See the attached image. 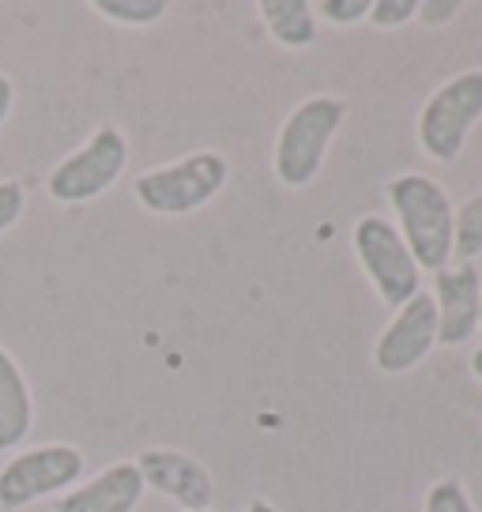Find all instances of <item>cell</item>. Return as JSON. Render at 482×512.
Instances as JSON below:
<instances>
[{
  "mask_svg": "<svg viewBox=\"0 0 482 512\" xmlns=\"http://www.w3.org/2000/svg\"><path fill=\"white\" fill-rule=\"evenodd\" d=\"M479 328H482V313H479Z\"/></svg>",
  "mask_w": 482,
  "mask_h": 512,
  "instance_id": "24",
  "label": "cell"
},
{
  "mask_svg": "<svg viewBox=\"0 0 482 512\" xmlns=\"http://www.w3.org/2000/svg\"><path fill=\"white\" fill-rule=\"evenodd\" d=\"M34 426V400L31 384L12 354L0 347V452L27 441Z\"/></svg>",
  "mask_w": 482,
  "mask_h": 512,
  "instance_id": "12",
  "label": "cell"
},
{
  "mask_svg": "<svg viewBox=\"0 0 482 512\" xmlns=\"http://www.w3.org/2000/svg\"><path fill=\"white\" fill-rule=\"evenodd\" d=\"M388 204L396 211V230L407 241L418 268L441 272L452 260V208L449 189L426 174H400L388 181Z\"/></svg>",
  "mask_w": 482,
  "mask_h": 512,
  "instance_id": "1",
  "label": "cell"
},
{
  "mask_svg": "<svg viewBox=\"0 0 482 512\" xmlns=\"http://www.w3.org/2000/svg\"><path fill=\"white\" fill-rule=\"evenodd\" d=\"M12 102H16V87H12V80H8V76H0V125L8 121Z\"/></svg>",
  "mask_w": 482,
  "mask_h": 512,
  "instance_id": "21",
  "label": "cell"
},
{
  "mask_svg": "<svg viewBox=\"0 0 482 512\" xmlns=\"http://www.w3.org/2000/svg\"><path fill=\"white\" fill-rule=\"evenodd\" d=\"M129 166V140L117 125H102L91 140L61 159L46 177V192L57 204H87L117 185V177Z\"/></svg>",
  "mask_w": 482,
  "mask_h": 512,
  "instance_id": "6",
  "label": "cell"
},
{
  "mask_svg": "<svg viewBox=\"0 0 482 512\" xmlns=\"http://www.w3.org/2000/svg\"><path fill=\"white\" fill-rule=\"evenodd\" d=\"M95 12L121 27H151L166 16V0H95Z\"/></svg>",
  "mask_w": 482,
  "mask_h": 512,
  "instance_id": "15",
  "label": "cell"
},
{
  "mask_svg": "<svg viewBox=\"0 0 482 512\" xmlns=\"http://www.w3.org/2000/svg\"><path fill=\"white\" fill-rule=\"evenodd\" d=\"M426 512H475L460 479H441L426 490Z\"/></svg>",
  "mask_w": 482,
  "mask_h": 512,
  "instance_id": "16",
  "label": "cell"
},
{
  "mask_svg": "<svg viewBox=\"0 0 482 512\" xmlns=\"http://www.w3.org/2000/svg\"><path fill=\"white\" fill-rule=\"evenodd\" d=\"M434 305H437V343L460 347L479 332L482 313V279L475 264L441 268L434 279Z\"/></svg>",
  "mask_w": 482,
  "mask_h": 512,
  "instance_id": "10",
  "label": "cell"
},
{
  "mask_svg": "<svg viewBox=\"0 0 482 512\" xmlns=\"http://www.w3.org/2000/svg\"><path fill=\"white\" fill-rule=\"evenodd\" d=\"M418 16V0H373L370 4V23L381 27V31H392V27H403L407 19Z\"/></svg>",
  "mask_w": 482,
  "mask_h": 512,
  "instance_id": "17",
  "label": "cell"
},
{
  "mask_svg": "<svg viewBox=\"0 0 482 512\" xmlns=\"http://www.w3.org/2000/svg\"><path fill=\"white\" fill-rule=\"evenodd\" d=\"M452 256L460 264H471L475 256H482V192H475L471 200H464L456 208V219H452Z\"/></svg>",
  "mask_w": 482,
  "mask_h": 512,
  "instance_id": "14",
  "label": "cell"
},
{
  "mask_svg": "<svg viewBox=\"0 0 482 512\" xmlns=\"http://www.w3.org/2000/svg\"><path fill=\"white\" fill-rule=\"evenodd\" d=\"M471 373H475V377L482 381V347L475 354H471Z\"/></svg>",
  "mask_w": 482,
  "mask_h": 512,
  "instance_id": "23",
  "label": "cell"
},
{
  "mask_svg": "<svg viewBox=\"0 0 482 512\" xmlns=\"http://www.w3.org/2000/svg\"><path fill=\"white\" fill-rule=\"evenodd\" d=\"M23 208H27V192L19 181H0V234L12 230V226L23 219Z\"/></svg>",
  "mask_w": 482,
  "mask_h": 512,
  "instance_id": "18",
  "label": "cell"
},
{
  "mask_svg": "<svg viewBox=\"0 0 482 512\" xmlns=\"http://www.w3.org/2000/svg\"><path fill=\"white\" fill-rule=\"evenodd\" d=\"M354 253L373 290L381 294V302L400 309L422 290V268L400 238L396 223H388L385 215H362L354 223Z\"/></svg>",
  "mask_w": 482,
  "mask_h": 512,
  "instance_id": "5",
  "label": "cell"
},
{
  "mask_svg": "<svg viewBox=\"0 0 482 512\" xmlns=\"http://www.w3.org/2000/svg\"><path fill=\"white\" fill-rule=\"evenodd\" d=\"M230 166L219 151H196L136 177V200L155 215H189L226 189Z\"/></svg>",
  "mask_w": 482,
  "mask_h": 512,
  "instance_id": "3",
  "label": "cell"
},
{
  "mask_svg": "<svg viewBox=\"0 0 482 512\" xmlns=\"http://www.w3.org/2000/svg\"><path fill=\"white\" fill-rule=\"evenodd\" d=\"M482 121V68H467L441 83L418 113V144L437 162H456L464 155L471 128Z\"/></svg>",
  "mask_w": 482,
  "mask_h": 512,
  "instance_id": "4",
  "label": "cell"
},
{
  "mask_svg": "<svg viewBox=\"0 0 482 512\" xmlns=\"http://www.w3.org/2000/svg\"><path fill=\"white\" fill-rule=\"evenodd\" d=\"M245 512H279V509H275L272 501H264V497H257V501H249V509H245Z\"/></svg>",
  "mask_w": 482,
  "mask_h": 512,
  "instance_id": "22",
  "label": "cell"
},
{
  "mask_svg": "<svg viewBox=\"0 0 482 512\" xmlns=\"http://www.w3.org/2000/svg\"><path fill=\"white\" fill-rule=\"evenodd\" d=\"M208 512H211V509H208Z\"/></svg>",
  "mask_w": 482,
  "mask_h": 512,
  "instance_id": "25",
  "label": "cell"
},
{
  "mask_svg": "<svg viewBox=\"0 0 482 512\" xmlns=\"http://www.w3.org/2000/svg\"><path fill=\"white\" fill-rule=\"evenodd\" d=\"M437 343V305L434 294L418 290L407 305L396 309V317L388 320V328L377 336L373 362L388 377H400L407 369H415Z\"/></svg>",
  "mask_w": 482,
  "mask_h": 512,
  "instance_id": "8",
  "label": "cell"
},
{
  "mask_svg": "<svg viewBox=\"0 0 482 512\" xmlns=\"http://www.w3.org/2000/svg\"><path fill=\"white\" fill-rule=\"evenodd\" d=\"M370 4L373 0H321L317 12H321L324 19L339 23V27H347V23H358V19L370 16Z\"/></svg>",
  "mask_w": 482,
  "mask_h": 512,
  "instance_id": "19",
  "label": "cell"
},
{
  "mask_svg": "<svg viewBox=\"0 0 482 512\" xmlns=\"http://www.w3.org/2000/svg\"><path fill=\"white\" fill-rule=\"evenodd\" d=\"M347 121V102L339 95H313L298 102L275 140V177L287 189H306L317 181L324 155Z\"/></svg>",
  "mask_w": 482,
  "mask_h": 512,
  "instance_id": "2",
  "label": "cell"
},
{
  "mask_svg": "<svg viewBox=\"0 0 482 512\" xmlns=\"http://www.w3.org/2000/svg\"><path fill=\"white\" fill-rule=\"evenodd\" d=\"M460 8H464L460 0H418V19L430 27H441L452 16H460Z\"/></svg>",
  "mask_w": 482,
  "mask_h": 512,
  "instance_id": "20",
  "label": "cell"
},
{
  "mask_svg": "<svg viewBox=\"0 0 482 512\" xmlns=\"http://www.w3.org/2000/svg\"><path fill=\"white\" fill-rule=\"evenodd\" d=\"M144 486H151L155 494L177 501L185 512H208L215 501V482L211 471L200 460L177 452V448H147L136 460Z\"/></svg>",
  "mask_w": 482,
  "mask_h": 512,
  "instance_id": "9",
  "label": "cell"
},
{
  "mask_svg": "<svg viewBox=\"0 0 482 512\" xmlns=\"http://www.w3.org/2000/svg\"><path fill=\"white\" fill-rule=\"evenodd\" d=\"M83 452L72 445H42L19 452L0 467V509L16 512L53 494H65L83 475Z\"/></svg>",
  "mask_w": 482,
  "mask_h": 512,
  "instance_id": "7",
  "label": "cell"
},
{
  "mask_svg": "<svg viewBox=\"0 0 482 512\" xmlns=\"http://www.w3.org/2000/svg\"><path fill=\"white\" fill-rule=\"evenodd\" d=\"M144 490L147 486L136 460H117L106 471H98L91 482L68 490L53 505V512H136Z\"/></svg>",
  "mask_w": 482,
  "mask_h": 512,
  "instance_id": "11",
  "label": "cell"
},
{
  "mask_svg": "<svg viewBox=\"0 0 482 512\" xmlns=\"http://www.w3.org/2000/svg\"><path fill=\"white\" fill-rule=\"evenodd\" d=\"M260 19L268 23V31L279 46L309 49L317 42V19H313V4H306V0H264Z\"/></svg>",
  "mask_w": 482,
  "mask_h": 512,
  "instance_id": "13",
  "label": "cell"
}]
</instances>
